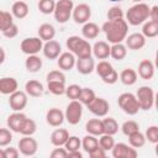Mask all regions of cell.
<instances>
[{
    "label": "cell",
    "mask_w": 158,
    "mask_h": 158,
    "mask_svg": "<svg viewBox=\"0 0 158 158\" xmlns=\"http://www.w3.org/2000/svg\"><path fill=\"white\" fill-rule=\"evenodd\" d=\"M101 31L105 33L109 43H120L123 42L128 35V23L125 19L106 20L101 26Z\"/></svg>",
    "instance_id": "6da1fadb"
},
{
    "label": "cell",
    "mask_w": 158,
    "mask_h": 158,
    "mask_svg": "<svg viewBox=\"0 0 158 158\" xmlns=\"http://www.w3.org/2000/svg\"><path fill=\"white\" fill-rule=\"evenodd\" d=\"M149 5H147L146 2H136L135 5H132L127 12L125 14V20L128 25L131 26H138L142 25L144 21L148 20L149 16Z\"/></svg>",
    "instance_id": "7a4b0ae2"
},
{
    "label": "cell",
    "mask_w": 158,
    "mask_h": 158,
    "mask_svg": "<svg viewBox=\"0 0 158 158\" xmlns=\"http://www.w3.org/2000/svg\"><path fill=\"white\" fill-rule=\"evenodd\" d=\"M67 48L72 52L77 58H85L91 56V44L88 40L79 36H69L65 41Z\"/></svg>",
    "instance_id": "3957f363"
},
{
    "label": "cell",
    "mask_w": 158,
    "mask_h": 158,
    "mask_svg": "<svg viewBox=\"0 0 158 158\" xmlns=\"http://www.w3.org/2000/svg\"><path fill=\"white\" fill-rule=\"evenodd\" d=\"M95 72L105 84L111 85L118 80V73L112 67V64L109 63L106 59H102L98 64H95Z\"/></svg>",
    "instance_id": "277c9868"
},
{
    "label": "cell",
    "mask_w": 158,
    "mask_h": 158,
    "mask_svg": "<svg viewBox=\"0 0 158 158\" xmlns=\"http://www.w3.org/2000/svg\"><path fill=\"white\" fill-rule=\"evenodd\" d=\"M74 9L73 0H58L56 1V7L53 11L54 20L58 23H65L72 17V12Z\"/></svg>",
    "instance_id": "5b68a950"
},
{
    "label": "cell",
    "mask_w": 158,
    "mask_h": 158,
    "mask_svg": "<svg viewBox=\"0 0 158 158\" xmlns=\"http://www.w3.org/2000/svg\"><path fill=\"white\" fill-rule=\"evenodd\" d=\"M117 104L120 106V109L130 115V116H133L136 115L141 109H139V105H138V101L136 99V95L132 94V93H122L118 95V99H117Z\"/></svg>",
    "instance_id": "8992f818"
},
{
    "label": "cell",
    "mask_w": 158,
    "mask_h": 158,
    "mask_svg": "<svg viewBox=\"0 0 158 158\" xmlns=\"http://www.w3.org/2000/svg\"><path fill=\"white\" fill-rule=\"evenodd\" d=\"M136 99L138 101L139 109L148 111L154 105V90L151 86L143 85L136 91Z\"/></svg>",
    "instance_id": "52a82bcc"
},
{
    "label": "cell",
    "mask_w": 158,
    "mask_h": 158,
    "mask_svg": "<svg viewBox=\"0 0 158 158\" xmlns=\"http://www.w3.org/2000/svg\"><path fill=\"white\" fill-rule=\"evenodd\" d=\"M83 116V104L79 100H70L64 111V120L69 125H78Z\"/></svg>",
    "instance_id": "ba28073f"
},
{
    "label": "cell",
    "mask_w": 158,
    "mask_h": 158,
    "mask_svg": "<svg viewBox=\"0 0 158 158\" xmlns=\"http://www.w3.org/2000/svg\"><path fill=\"white\" fill-rule=\"evenodd\" d=\"M43 41L37 37H26L20 43V49L23 54L31 56V54H38L42 51Z\"/></svg>",
    "instance_id": "9c48e42d"
},
{
    "label": "cell",
    "mask_w": 158,
    "mask_h": 158,
    "mask_svg": "<svg viewBox=\"0 0 158 158\" xmlns=\"http://www.w3.org/2000/svg\"><path fill=\"white\" fill-rule=\"evenodd\" d=\"M19 151L25 157H32L37 153L38 143L32 136H22L19 141Z\"/></svg>",
    "instance_id": "30bf717a"
},
{
    "label": "cell",
    "mask_w": 158,
    "mask_h": 158,
    "mask_svg": "<svg viewBox=\"0 0 158 158\" xmlns=\"http://www.w3.org/2000/svg\"><path fill=\"white\" fill-rule=\"evenodd\" d=\"M86 107L89 109V111L91 114H94L95 116L98 117H105L107 114H109V110H110V104L106 99L104 98H98L95 96L94 100L86 105Z\"/></svg>",
    "instance_id": "8fae6325"
},
{
    "label": "cell",
    "mask_w": 158,
    "mask_h": 158,
    "mask_svg": "<svg viewBox=\"0 0 158 158\" xmlns=\"http://www.w3.org/2000/svg\"><path fill=\"white\" fill-rule=\"evenodd\" d=\"M72 17L74 20L75 23H79V25H84L85 22H88L91 17V7L85 4V2H81V4H78L74 6L73 9V12H72Z\"/></svg>",
    "instance_id": "7c38bea8"
},
{
    "label": "cell",
    "mask_w": 158,
    "mask_h": 158,
    "mask_svg": "<svg viewBox=\"0 0 158 158\" xmlns=\"http://www.w3.org/2000/svg\"><path fill=\"white\" fill-rule=\"evenodd\" d=\"M28 101V95L22 90H16L9 95V105L12 111H22Z\"/></svg>",
    "instance_id": "4fadbf2b"
},
{
    "label": "cell",
    "mask_w": 158,
    "mask_h": 158,
    "mask_svg": "<svg viewBox=\"0 0 158 158\" xmlns=\"http://www.w3.org/2000/svg\"><path fill=\"white\" fill-rule=\"evenodd\" d=\"M111 153L114 158H136L138 156V152L136 148L122 142L115 143L111 149Z\"/></svg>",
    "instance_id": "5bb4252c"
},
{
    "label": "cell",
    "mask_w": 158,
    "mask_h": 158,
    "mask_svg": "<svg viewBox=\"0 0 158 158\" xmlns=\"http://www.w3.org/2000/svg\"><path fill=\"white\" fill-rule=\"evenodd\" d=\"M42 52L44 54V57L47 59H57L59 57V54L62 53V46L58 41H56L54 38L51 41H46L43 42V47H42Z\"/></svg>",
    "instance_id": "9a60e30c"
},
{
    "label": "cell",
    "mask_w": 158,
    "mask_h": 158,
    "mask_svg": "<svg viewBox=\"0 0 158 158\" xmlns=\"http://www.w3.org/2000/svg\"><path fill=\"white\" fill-rule=\"evenodd\" d=\"M125 46L127 47V49L139 51L146 46V37L139 32L127 35L125 38Z\"/></svg>",
    "instance_id": "2e32d148"
},
{
    "label": "cell",
    "mask_w": 158,
    "mask_h": 158,
    "mask_svg": "<svg viewBox=\"0 0 158 158\" xmlns=\"http://www.w3.org/2000/svg\"><path fill=\"white\" fill-rule=\"evenodd\" d=\"M75 62H77V57L69 51L68 52H62L59 54V57L57 58V65L63 72L72 70L75 67Z\"/></svg>",
    "instance_id": "e0dca14e"
},
{
    "label": "cell",
    "mask_w": 158,
    "mask_h": 158,
    "mask_svg": "<svg viewBox=\"0 0 158 158\" xmlns=\"http://www.w3.org/2000/svg\"><path fill=\"white\" fill-rule=\"evenodd\" d=\"M26 117L27 116L22 111H14L11 115L7 116V120H6L7 128H10L12 132L19 133L20 130H21V127H22L23 121L26 120Z\"/></svg>",
    "instance_id": "ac0fdd59"
},
{
    "label": "cell",
    "mask_w": 158,
    "mask_h": 158,
    "mask_svg": "<svg viewBox=\"0 0 158 158\" xmlns=\"http://www.w3.org/2000/svg\"><path fill=\"white\" fill-rule=\"evenodd\" d=\"M91 54L96 59H107L110 57V44L106 41H96L91 46Z\"/></svg>",
    "instance_id": "d6986e66"
},
{
    "label": "cell",
    "mask_w": 158,
    "mask_h": 158,
    "mask_svg": "<svg viewBox=\"0 0 158 158\" xmlns=\"http://www.w3.org/2000/svg\"><path fill=\"white\" fill-rule=\"evenodd\" d=\"M75 68H77L78 73H80L83 75L91 74L95 70V60L91 56L85 57V58H77Z\"/></svg>",
    "instance_id": "ffe728a7"
},
{
    "label": "cell",
    "mask_w": 158,
    "mask_h": 158,
    "mask_svg": "<svg viewBox=\"0 0 158 158\" xmlns=\"http://www.w3.org/2000/svg\"><path fill=\"white\" fill-rule=\"evenodd\" d=\"M46 121L52 127H59L64 122V112L58 107H52L46 114Z\"/></svg>",
    "instance_id": "44dd1931"
},
{
    "label": "cell",
    "mask_w": 158,
    "mask_h": 158,
    "mask_svg": "<svg viewBox=\"0 0 158 158\" xmlns=\"http://www.w3.org/2000/svg\"><path fill=\"white\" fill-rule=\"evenodd\" d=\"M138 77L143 80H151L154 77V64L149 59H143L138 64Z\"/></svg>",
    "instance_id": "7402d4cb"
},
{
    "label": "cell",
    "mask_w": 158,
    "mask_h": 158,
    "mask_svg": "<svg viewBox=\"0 0 158 158\" xmlns=\"http://www.w3.org/2000/svg\"><path fill=\"white\" fill-rule=\"evenodd\" d=\"M19 89V83L14 77H2L0 78V94L10 95Z\"/></svg>",
    "instance_id": "603a6c76"
},
{
    "label": "cell",
    "mask_w": 158,
    "mask_h": 158,
    "mask_svg": "<svg viewBox=\"0 0 158 158\" xmlns=\"http://www.w3.org/2000/svg\"><path fill=\"white\" fill-rule=\"evenodd\" d=\"M43 91H44L43 84L36 79H31V80L26 81V84H25V93L28 96L40 98L43 95Z\"/></svg>",
    "instance_id": "cb8c5ba5"
},
{
    "label": "cell",
    "mask_w": 158,
    "mask_h": 158,
    "mask_svg": "<svg viewBox=\"0 0 158 158\" xmlns=\"http://www.w3.org/2000/svg\"><path fill=\"white\" fill-rule=\"evenodd\" d=\"M30 12V7L27 5V2L22 1V0H17L12 4L11 6V15L15 17V19H19V20H22L25 17H27Z\"/></svg>",
    "instance_id": "d4e9b609"
},
{
    "label": "cell",
    "mask_w": 158,
    "mask_h": 158,
    "mask_svg": "<svg viewBox=\"0 0 158 158\" xmlns=\"http://www.w3.org/2000/svg\"><path fill=\"white\" fill-rule=\"evenodd\" d=\"M69 137V132L65 128H56L51 133V143L54 147H63Z\"/></svg>",
    "instance_id": "484cf974"
},
{
    "label": "cell",
    "mask_w": 158,
    "mask_h": 158,
    "mask_svg": "<svg viewBox=\"0 0 158 158\" xmlns=\"http://www.w3.org/2000/svg\"><path fill=\"white\" fill-rule=\"evenodd\" d=\"M101 28L95 23V22H91V21H88L83 25L81 27V35H83V38L85 40H94L99 36Z\"/></svg>",
    "instance_id": "4316f807"
},
{
    "label": "cell",
    "mask_w": 158,
    "mask_h": 158,
    "mask_svg": "<svg viewBox=\"0 0 158 158\" xmlns=\"http://www.w3.org/2000/svg\"><path fill=\"white\" fill-rule=\"evenodd\" d=\"M37 35H38V37H40L43 42L51 41V40H53L54 36H56V28H54L53 25H51V23H48V22H44V23L40 25V27H38V30H37Z\"/></svg>",
    "instance_id": "83f0119b"
},
{
    "label": "cell",
    "mask_w": 158,
    "mask_h": 158,
    "mask_svg": "<svg viewBox=\"0 0 158 158\" xmlns=\"http://www.w3.org/2000/svg\"><path fill=\"white\" fill-rule=\"evenodd\" d=\"M42 59L38 54H31V56H27L26 60H25V68L27 72L30 73H37L40 72V69L42 68Z\"/></svg>",
    "instance_id": "f1b7e54d"
},
{
    "label": "cell",
    "mask_w": 158,
    "mask_h": 158,
    "mask_svg": "<svg viewBox=\"0 0 158 158\" xmlns=\"http://www.w3.org/2000/svg\"><path fill=\"white\" fill-rule=\"evenodd\" d=\"M118 78H120V80H121V83H122L123 85L131 86V85L136 84L137 78H138V74H137V72H136L135 69H132V68H125V69L120 73Z\"/></svg>",
    "instance_id": "f546056e"
},
{
    "label": "cell",
    "mask_w": 158,
    "mask_h": 158,
    "mask_svg": "<svg viewBox=\"0 0 158 158\" xmlns=\"http://www.w3.org/2000/svg\"><path fill=\"white\" fill-rule=\"evenodd\" d=\"M127 56V47L125 43H114L110 46V57L115 60H122Z\"/></svg>",
    "instance_id": "4dcf8cb0"
},
{
    "label": "cell",
    "mask_w": 158,
    "mask_h": 158,
    "mask_svg": "<svg viewBox=\"0 0 158 158\" xmlns=\"http://www.w3.org/2000/svg\"><path fill=\"white\" fill-rule=\"evenodd\" d=\"M85 131L89 135L99 137L100 135L104 133V131H102V121L100 118H90L85 123Z\"/></svg>",
    "instance_id": "1f68e13d"
},
{
    "label": "cell",
    "mask_w": 158,
    "mask_h": 158,
    "mask_svg": "<svg viewBox=\"0 0 158 158\" xmlns=\"http://www.w3.org/2000/svg\"><path fill=\"white\" fill-rule=\"evenodd\" d=\"M142 35L146 38H154L158 36V21L147 20L142 23Z\"/></svg>",
    "instance_id": "d6a6232c"
},
{
    "label": "cell",
    "mask_w": 158,
    "mask_h": 158,
    "mask_svg": "<svg viewBox=\"0 0 158 158\" xmlns=\"http://www.w3.org/2000/svg\"><path fill=\"white\" fill-rule=\"evenodd\" d=\"M101 121H102V131H104V133L111 135V136H114V135L117 133V131H118V123H117V121L114 117L105 116V118H102Z\"/></svg>",
    "instance_id": "836d02e7"
},
{
    "label": "cell",
    "mask_w": 158,
    "mask_h": 158,
    "mask_svg": "<svg viewBox=\"0 0 158 158\" xmlns=\"http://www.w3.org/2000/svg\"><path fill=\"white\" fill-rule=\"evenodd\" d=\"M99 146V139L96 136H93V135H86L81 138V148L84 149V152H86L88 154L94 151L96 147Z\"/></svg>",
    "instance_id": "e575fe53"
},
{
    "label": "cell",
    "mask_w": 158,
    "mask_h": 158,
    "mask_svg": "<svg viewBox=\"0 0 158 158\" xmlns=\"http://www.w3.org/2000/svg\"><path fill=\"white\" fill-rule=\"evenodd\" d=\"M128 137V143H130V146L131 147H133V148H141V147H143L144 146V143H146V137H144V133H142L139 130L138 131H135V132H132L131 135H128L127 136Z\"/></svg>",
    "instance_id": "d590c367"
},
{
    "label": "cell",
    "mask_w": 158,
    "mask_h": 158,
    "mask_svg": "<svg viewBox=\"0 0 158 158\" xmlns=\"http://www.w3.org/2000/svg\"><path fill=\"white\" fill-rule=\"evenodd\" d=\"M36 131H37L36 121L30 118V117H26V120L23 121L22 127H21L19 133H21L22 136H33L36 133Z\"/></svg>",
    "instance_id": "8d00e7d4"
},
{
    "label": "cell",
    "mask_w": 158,
    "mask_h": 158,
    "mask_svg": "<svg viewBox=\"0 0 158 158\" xmlns=\"http://www.w3.org/2000/svg\"><path fill=\"white\" fill-rule=\"evenodd\" d=\"M37 7L43 15H51L56 7V0H38Z\"/></svg>",
    "instance_id": "74e56055"
},
{
    "label": "cell",
    "mask_w": 158,
    "mask_h": 158,
    "mask_svg": "<svg viewBox=\"0 0 158 158\" xmlns=\"http://www.w3.org/2000/svg\"><path fill=\"white\" fill-rule=\"evenodd\" d=\"M65 88L64 81H47V89L53 95H63L65 93Z\"/></svg>",
    "instance_id": "f35d334b"
},
{
    "label": "cell",
    "mask_w": 158,
    "mask_h": 158,
    "mask_svg": "<svg viewBox=\"0 0 158 158\" xmlns=\"http://www.w3.org/2000/svg\"><path fill=\"white\" fill-rule=\"evenodd\" d=\"M95 91L91 89V88H81V91H80V95H79V101L83 104V105H89L94 98H95Z\"/></svg>",
    "instance_id": "ab89813d"
},
{
    "label": "cell",
    "mask_w": 158,
    "mask_h": 158,
    "mask_svg": "<svg viewBox=\"0 0 158 158\" xmlns=\"http://www.w3.org/2000/svg\"><path fill=\"white\" fill-rule=\"evenodd\" d=\"M12 23H14V16L11 15V12L0 10V32L5 31Z\"/></svg>",
    "instance_id": "60d3db41"
},
{
    "label": "cell",
    "mask_w": 158,
    "mask_h": 158,
    "mask_svg": "<svg viewBox=\"0 0 158 158\" xmlns=\"http://www.w3.org/2000/svg\"><path fill=\"white\" fill-rule=\"evenodd\" d=\"M99 137H100V138H99V146H100L102 149H105L106 152H107V151H111L112 147H114V144H115L114 136L102 133V135H100Z\"/></svg>",
    "instance_id": "b9f144b4"
},
{
    "label": "cell",
    "mask_w": 158,
    "mask_h": 158,
    "mask_svg": "<svg viewBox=\"0 0 158 158\" xmlns=\"http://www.w3.org/2000/svg\"><path fill=\"white\" fill-rule=\"evenodd\" d=\"M63 147H64L68 152L80 149V148H81V139H80L78 136H70V135H69V137H68V139H67V142L64 143Z\"/></svg>",
    "instance_id": "7bdbcfd3"
},
{
    "label": "cell",
    "mask_w": 158,
    "mask_h": 158,
    "mask_svg": "<svg viewBox=\"0 0 158 158\" xmlns=\"http://www.w3.org/2000/svg\"><path fill=\"white\" fill-rule=\"evenodd\" d=\"M138 130H139V125H138V122H136L135 120H127V121H125V122L122 123V126H121V131H122V133H123L125 136H128V135H131L132 132L138 131Z\"/></svg>",
    "instance_id": "ee69618b"
},
{
    "label": "cell",
    "mask_w": 158,
    "mask_h": 158,
    "mask_svg": "<svg viewBox=\"0 0 158 158\" xmlns=\"http://www.w3.org/2000/svg\"><path fill=\"white\" fill-rule=\"evenodd\" d=\"M144 137H146V141H148L153 144L158 143V126H156V125L148 126L144 132Z\"/></svg>",
    "instance_id": "f6af8a7d"
},
{
    "label": "cell",
    "mask_w": 158,
    "mask_h": 158,
    "mask_svg": "<svg viewBox=\"0 0 158 158\" xmlns=\"http://www.w3.org/2000/svg\"><path fill=\"white\" fill-rule=\"evenodd\" d=\"M12 141V131L10 128L0 127V147H6Z\"/></svg>",
    "instance_id": "bcb514c9"
},
{
    "label": "cell",
    "mask_w": 158,
    "mask_h": 158,
    "mask_svg": "<svg viewBox=\"0 0 158 158\" xmlns=\"http://www.w3.org/2000/svg\"><path fill=\"white\" fill-rule=\"evenodd\" d=\"M106 17H107V20L125 19V12H123V10H122L120 6L114 5V6H111V7L107 10V12H106Z\"/></svg>",
    "instance_id": "7dc6e473"
},
{
    "label": "cell",
    "mask_w": 158,
    "mask_h": 158,
    "mask_svg": "<svg viewBox=\"0 0 158 158\" xmlns=\"http://www.w3.org/2000/svg\"><path fill=\"white\" fill-rule=\"evenodd\" d=\"M80 91H81V86L80 85L72 84V85H69V86L65 88V93L64 94L70 100H78L79 99V95H80Z\"/></svg>",
    "instance_id": "c3c4849f"
},
{
    "label": "cell",
    "mask_w": 158,
    "mask_h": 158,
    "mask_svg": "<svg viewBox=\"0 0 158 158\" xmlns=\"http://www.w3.org/2000/svg\"><path fill=\"white\" fill-rule=\"evenodd\" d=\"M46 79H47V81H64L65 83V75H64L63 70H60V69L51 70L47 74Z\"/></svg>",
    "instance_id": "681fc988"
},
{
    "label": "cell",
    "mask_w": 158,
    "mask_h": 158,
    "mask_svg": "<svg viewBox=\"0 0 158 158\" xmlns=\"http://www.w3.org/2000/svg\"><path fill=\"white\" fill-rule=\"evenodd\" d=\"M1 33H2L4 37H6V38H15V37L19 35V27H17L16 23H12V25H10L5 31H2Z\"/></svg>",
    "instance_id": "f907efd6"
},
{
    "label": "cell",
    "mask_w": 158,
    "mask_h": 158,
    "mask_svg": "<svg viewBox=\"0 0 158 158\" xmlns=\"http://www.w3.org/2000/svg\"><path fill=\"white\" fill-rule=\"evenodd\" d=\"M52 158H67L68 157V151L62 147H57L51 152Z\"/></svg>",
    "instance_id": "816d5d0a"
},
{
    "label": "cell",
    "mask_w": 158,
    "mask_h": 158,
    "mask_svg": "<svg viewBox=\"0 0 158 158\" xmlns=\"http://www.w3.org/2000/svg\"><path fill=\"white\" fill-rule=\"evenodd\" d=\"M4 151H5V157H6V158H17V157L20 156L19 148L11 147L10 144L6 146V148H4Z\"/></svg>",
    "instance_id": "f5cc1de1"
},
{
    "label": "cell",
    "mask_w": 158,
    "mask_h": 158,
    "mask_svg": "<svg viewBox=\"0 0 158 158\" xmlns=\"http://www.w3.org/2000/svg\"><path fill=\"white\" fill-rule=\"evenodd\" d=\"M89 156H90L91 158H105V157H106V151L102 149L100 146H98L94 151H91V152L89 153Z\"/></svg>",
    "instance_id": "db71d44e"
},
{
    "label": "cell",
    "mask_w": 158,
    "mask_h": 158,
    "mask_svg": "<svg viewBox=\"0 0 158 158\" xmlns=\"http://www.w3.org/2000/svg\"><path fill=\"white\" fill-rule=\"evenodd\" d=\"M148 20L158 21V6H157V5L149 7V16H148Z\"/></svg>",
    "instance_id": "11a10c76"
},
{
    "label": "cell",
    "mask_w": 158,
    "mask_h": 158,
    "mask_svg": "<svg viewBox=\"0 0 158 158\" xmlns=\"http://www.w3.org/2000/svg\"><path fill=\"white\" fill-rule=\"evenodd\" d=\"M68 157H69V158H83V153H81L79 149H77V151H70V152H68Z\"/></svg>",
    "instance_id": "9f6ffc18"
},
{
    "label": "cell",
    "mask_w": 158,
    "mask_h": 158,
    "mask_svg": "<svg viewBox=\"0 0 158 158\" xmlns=\"http://www.w3.org/2000/svg\"><path fill=\"white\" fill-rule=\"evenodd\" d=\"M5 58H6V53H5L4 48L0 46V64H2L5 62Z\"/></svg>",
    "instance_id": "6f0895ef"
},
{
    "label": "cell",
    "mask_w": 158,
    "mask_h": 158,
    "mask_svg": "<svg viewBox=\"0 0 158 158\" xmlns=\"http://www.w3.org/2000/svg\"><path fill=\"white\" fill-rule=\"evenodd\" d=\"M0 158H6V157H5V151H4V148H0Z\"/></svg>",
    "instance_id": "680465c9"
},
{
    "label": "cell",
    "mask_w": 158,
    "mask_h": 158,
    "mask_svg": "<svg viewBox=\"0 0 158 158\" xmlns=\"http://www.w3.org/2000/svg\"><path fill=\"white\" fill-rule=\"evenodd\" d=\"M107 1H111V2H120V1H123V0H107Z\"/></svg>",
    "instance_id": "91938a15"
},
{
    "label": "cell",
    "mask_w": 158,
    "mask_h": 158,
    "mask_svg": "<svg viewBox=\"0 0 158 158\" xmlns=\"http://www.w3.org/2000/svg\"><path fill=\"white\" fill-rule=\"evenodd\" d=\"M133 2H143V0H132Z\"/></svg>",
    "instance_id": "94428289"
}]
</instances>
